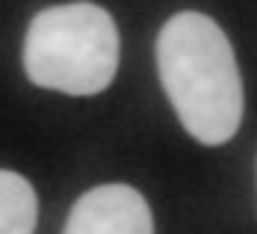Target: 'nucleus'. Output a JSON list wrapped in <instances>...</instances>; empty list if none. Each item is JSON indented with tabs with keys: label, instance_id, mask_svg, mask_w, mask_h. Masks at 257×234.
<instances>
[{
	"label": "nucleus",
	"instance_id": "nucleus-1",
	"mask_svg": "<svg viewBox=\"0 0 257 234\" xmlns=\"http://www.w3.org/2000/svg\"><path fill=\"white\" fill-rule=\"evenodd\" d=\"M157 71L180 125L201 145H225L242 122V77L225 30L178 12L157 36Z\"/></svg>",
	"mask_w": 257,
	"mask_h": 234
},
{
	"label": "nucleus",
	"instance_id": "nucleus-2",
	"mask_svg": "<svg viewBox=\"0 0 257 234\" xmlns=\"http://www.w3.org/2000/svg\"><path fill=\"white\" fill-rule=\"evenodd\" d=\"M24 71L42 89L98 95L118 71V27L98 3L42 9L24 36Z\"/></svg>",
	"mask_w": 257,
	"mask_h": 234
},
{
	"label": "nucleus",
	"instance_id": "nucleus-3",
	"mask_svg": "<svg viewBox=\"0 0 257 234\" xmlns=\"http://www.w3.org/2000/svg\"><path fill=\"white\" fill-rule=\"evenodd\" d=\"M62 234H154V216L130 184H101L74 202Z\"/></svg>",
	"mask_w": 257,
	"mask_h": 234
},
{
	"label": "nucleus",
	"instance_id": "nucleus-4",
	"mask_svg": "<svg viewBox=\"0 0 257 234\" xmlns=\"http://www.w3.org/2000/svg\"><path fill=\"white\" fill-rule=\"evenodd\" d=\"M39 199L33 184L12 169H0V234H33Z\"/></svg>",
	"mask_w": 257,
	"mask_h": 234
}]
</instances>
